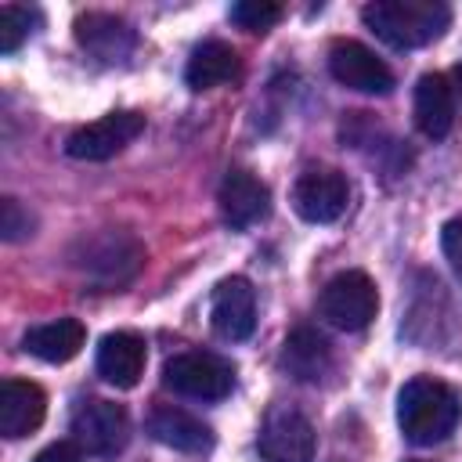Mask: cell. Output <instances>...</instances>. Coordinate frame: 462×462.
<instances>
[{
    "instance_id": "cell-1",
    "label": "cell",
    "mask_w": 462,
    "mask_h": 462,
    "mask_svg": "<svg viewBox=\"0 0 462 462\" xmlns=\"http://www.w3.org/2000/svg\"><path fill=\"white\" fill-rule=\"evenodd\" d=\"M361 22L383 43L397 51H415L448 32L451 7L440 0H375L361 7Z\"/></svg>"
},
{
    "instance_id": "cell-2",
    "label": "cell",
    "mask_w": 462,
    "mask_h": 462,
    "mask_svg": "<svg viewBox=\"0 0 462 462\" xmlns=\"http://www.w3.org/2000/svg\"><path fill=\"white\" fill-rule=\"evenodd\" d=\"M458 419H462V397L433 375H415L397 393V426L411 444L444 440L448 433H455Z\"/></svg>"
},
{
    "instance_id": "cell-3",
    "label": "cell",
    "mask_w": 462,
    "mask_h": 462,
    "mask_svg": "<svg viewBox=\"0 0 462 462\" xmlns=\"http://www.w3.org/2000/svg\"><path fill=\"white\" fill-rule=\"evenodd\" d=\"M144 263V245L126 231H97L72 245V267L97 289H123L137 278Z\"/></svg>"
},
{
    "instance_id": "cell-4",
    "label": "cell",
    "mask_w": 462,
    "mask_h": 462,
    "mask_svg": "<svg viewBox=\"0 0 462 462\" xmlns=\"http://www.w3.org/2000/svg\"><path fill=\"white\" fill-rule=\"evenodd\" d=\"M162 383L173 393H184L195 401H220L235 390V365L209 350H184L166 361Z\"/></svg>"
},
{
    "instance_id": "cell-5",
    "label": "cell",
    "mask_w": 462,
    "mask_h": 462,
    "mask_svg": "<svg viewBox=\"0 0 462 462\" xmlns=\"http://www.w3.org/2000/svg\"><path fill=\"white\" fill-rule=\"evenodd\" d=\"M375 310H379V292L365 271H339L336 278L325 282L318 296V314L343 332L365 328L375 318Z\"/></svg>"
},
{
    "instance_id": "cell-6",
    "label": "cell",
    "mask_w": 462,
    "mask_h": 462,
    "mask_svg": "<svg viewBox=\"0 0 462 462\" xmlns=\"http://www.w3.org/2000/svg\"><path fill=\"white\" fill-rule=\"evenodd\" d=\"M318 433L310 419L292 404H274L256 433V451L263 462H314Z\"/></svg>"
},
{
    "instance_id": "cell-7",
    "label": "cell",
    "mask_w": 462,
    "mask_h": 462,
    "mask_svg": "<svg viewBox=\"0 0 462 462\" xmlns=\"http://www.w3.org/2000/svg\"><path fill=\"white\" fill-rule=\"evenodd\" d=\"M69 430H72V440L87 455H97V458H116L130 440V419H126L123 404H112L101 397L83 401L72 411Z\"/></svg>"
},
{
    "instance_id": "cell-8",
    "label": "cell",
    "mask_w": 462,
    "mask_h": 462,
    "mask_svg": "<svg viewBox=\"0 0 462 462\" xmlns=\"http://www.w3.org/2000/svg\"><path fill=\"white\" fill-rule=\"evenodd\" d=\"M141 130H144V116L134 108H119V112H108L94 123L76 126L65 137V152L72 159H83V162H105V159L119 155Z\"/></svg>"
},
{
    "instance_id": "cell-9",
    "label": "cell",
    "mask_w": 462,
    "mask_h": 462,
    "mask_svg": "<svg viewBox=\"0 0 462 462\" xmlns=\"http://www.w3.org/2000/svg\"><path fill=\"white\" fill-rule=\"evenodd\" d=\"M350 202V184L339 170L328 166H314L307 173H300V180L292 184V209L307 220V224H332L346 213Z\"/></svg>"
},
{
    "instance_id": "cell-10",
    "label": "cell",
    "mask_w": 462,
    "mask_h": 462,
    "mask_svg": "<svg viewBox=\"0 0 462 462\" xmlns=\"http://www.w3.org/2000/svg\"><path fill=\"white\" fill-rule=\"evenodd\" d=\"M328 72L336 83L357 90V94H390L393 90V72L390 65L368 51L357 40H336L328 51Z\"/></svg>"
},
{
    "instance_id": "cell-11",
    "label": "cell",
    "mask_w": 462,
    "mask_h": 462,
    "mask_svg": "<svg viewBox=\"0 0 462 462\" xmlns=\"http://www.w3.org/2000/svg\"><path fill=\"white\" fill-rule=\"evenodd\" d=\"M209 325L227 343H242V339L253 336V328H256V292H253L249 278L231 274L213 289Z\"/></svg>"
},
{
    "instance_id": "cell-12",
    "label": "cell",
    "mask_w": 462,
    "mask_h": 462,
    "mask_svg": "<svg viewBox=\"0 0 462 462\" xmlns=\"http://www.w3.org/2000/svg\"><path fill=\"white\" fill-rule=\"evenodd\" d=\"M217 202H220V217L227 227L235 231H245L253 224H260L267 213H271V191L260 177H253L249 170H231L224 180H220V191H217Z\"/></svg>"
},
{
    "instance_id": "cell-13",
    "label": "cell",
    "mask_w": 462,
    "mask_h": 462,
    "mask_svg": "<svg viewBox=\"0 0 462 462\" xmlns=\"http://www.w3.org/2000/svg\"><path fill=\"white\" fill-rule=\"evenodd\" d=\"M144 361H148V346H144L141 332L116 328V332L101 336V343H97V375L105 383H112L116 390L137 386L144 375Z\"/></svg>"
},
{
    "instance_id": "cell-14",
    "label": "cell",
    "mask_w": 462,
    "mask_h": 462,
    "mask_svg": "<svg viewBox=\"0 0 462 462\" xmlns=\"http://www.w3.org/2000/svg\"><path fill=\"white\" fill-rule=\"evenodd\" d=\"M455 108H458V94H455V83L451 76L444 72H426L419 83H415V101H411V112H415V126L430 137V141H444L455 126Z\"/></svg>"
},
{
    "instance_id": "cell-15",
    "label": "cell",
    "mask_w": 462,
    "mask_h": 462,
    "mask_svg": "<svg viewBox=\"0 0 462 462\" xmlns=\"http://www.w3.org/2000/svg\"><path fill=\"white\" fill-rule=\"evenodd\" d=\"M76 40L83 51H90L97 61L105 65H116V61H126L134 54V29L116 18V14H105V11H87L76 18Z\"/></svg>"
},
{
    "instance_id": "cell-16",
    "label": "cell",
    "mask_w": 462,
    "mask_h": 462,
    "mask_svg": "<svg viewBox=\"0 0 462 462\" xmlns=\"http://www.w3.org/2000/svg\"><path fill=\"white\" fill-rule=\"evenodd\" d=\"M47 415V393L29 379H4L0 386V433L7 440L29 437Z\"/></svg>"
},
{
    "instance_id": "cell-17",
    "label": "cell",
    "mask_w": 462,
    "mask_h": 462,
    "mask_svg": "<svg viewBox=\"0 0 462 462\" xmlns=\"http://www.w3.org/2000/svg\"><path fill=\"white\" fill-rule=\"evenodd\" d=\"M148 433L159 444H166L173 451H184V455H206L213 448V430L199 415H191L177 404H159L148 415Z\"/></svg>"
},
{
    "instance_id": "cell-18",
    "label": "cell",
    "mask_w": 462,
    "mask_h": 462,
    "mask_svg": "<svg viewBox=\"0 0 462 462\" xmlns=\"http://www.w3.org/2000/svg\"><path fill=\"white\" fill-rule=\"evenodd\" d=\"M83 343H87V328H83V321H76V318H58V321L36 325V328H29L25 339H22V346H25L32 357L47 361V365H65V361H72V357L83 350Z\"/></svg>"
},
{
    "instance_id": "cell-19",
    "label": "cell",
    "mask_w": 462,
    "mask_h": 462,
    "mask_svg": "<svg viewBox=\"0 0 462 462\" xmlns=\"http://www.w3.org/2000/svg\"><path fill=\"white\" fill-rule=\"evenodd\" d=\"M242 72V61H238V51L224 40H206L191 51L188 58V69H184V79L191 90H213L220 83H231L238 79Z\"/></svg>"
},
{
    "instance_id": "cell-20",
    "label": "cell",
    "mask_w": 462,
    "mask_h": 462,
    "mask_svg": "<svg viewBox=\"0 0 462 462\" xmlns=\"http://www.w3.org/2000/svg\"><path fill=\"white\" fill-rule=\"evenodd\" d=\"M282 361L289 368L292 379L300 383H318L328 368H332V346L325 336H318L314 328H292L285 336V350Z\"/></svg>"
},
{
    "instance_id": "cell-21",
    "label": "cell",
    "mask_w": 462,
    "mask_h": 462,
    "mask_svg": "<svg viewBox=\"0 0 462 462\" xmlns=\"http://www.w3.org/2000/svg\"><path fill=\"white\" fill-rule=\"evenodd\" d=\"M36 25V11L22 4H4L0 7V54H14Z\"/></svg>"
},
{
    "instance_id": "cell-22",
    "label": "cell",
    "mask_w": 462,
    "mask_h": 462,
    "mask_svg": "<svg viewBox=\"0 0 462 462\" xmlns=\"http://www.w3.org/2000/svg\"><path fill=\"white\" fill-rule=\"evenodd\" d=\"M231 22L249 29V32H263L271 29L278 18H282V7L278 4H267V0H242V4H231Z\"/></svg>"
},
{
    "instance_id": "cell-23",
    "label": "cell",
    "mask_w": 462,
    "mask_h": 462,
    "mask_svg": "<svg viewBox=\"0 0 462 462\" xmlns=\"http://www.w3.org/2000/svg\"><path fill=\"white\" fill-rule=\"evenodd\" d=\"M32 235V217L18 199H0V238L4 242H22Z\"/></svg>"
},
{
    "instance_id": "cell-24",
    "label": "cell",
    "mask_w": 462,
    "mask_h": 462,
    "mask_svg": "<svg viewBox=\"0 0 462 462\" xmlns=\"http://www.w3.org/2000/svg\"><path fill=\"white\" fill-rule=\"evenodd\" d=\"M440 249H444L451 271H455L458 282H462V220H448V224H444V231H440Z\"/></svg>"
},
{
    "instance_id": "cell-25",
    "label": "cell",
    "mask_w": 462,
    "mask_h": 462,
    "mask_svg": "<svg viewBox=\"0 0 462 462\" xmlns=\"http://www.w3.org/2000/svg\"><path fill=\"white\" fill-rule=\"evenodd\" d=\"M32 462H83V448L76 440H54Z\"/></svg>"
},
{
    "instance_id": "cell-26",
    "label": "cell",
    "mask_w": 462,
    "mask_h": 462,
    "mask_svg": "<svg viewBox=\"0 0 462 462\" xmlns=\"http://www.w3.org/2000/svg\"><path fill=\"white\" fill-rule=\"evenodd\" d=\"M408 462H422V458H408Z\"/></svg>"
}]
</instances>
